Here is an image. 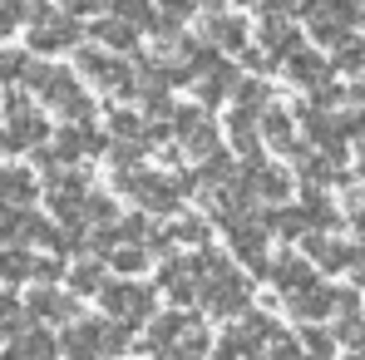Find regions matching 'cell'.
Instances as JSON below:
<instances>
[{"instance_id": "6da1fadb", "label": "cell", "mask_w": 365, "mask_h": 360, "mask_svg": "<svg viewBox=\"0 0 365 360\" xmlns=\"http://www.w3.org/2000/svg\"><path fill=\"white\" fill-rule=\"evenodd\" d=\"M40 351H50V346H45V341H15L10 360H50V356H40Z\"/></svg>"}]
</instances>
